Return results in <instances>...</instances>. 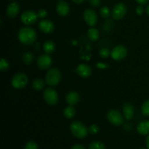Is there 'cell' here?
Listing matches in <instances>:
<instances>
[{"label":"cell","mask_w":149,"mask_h":149,"mask_svg":"<svg viewBox=\"0 0 149 149\" xmlns=\"http://www.w3.org/2000/svg\"><path fill=\"white\" fill-rule=\"evenodd\" d=\"M19 41L25 45H31L36 41V32L30 27H23L19 30L17 33Z\"/></svg>","instance_id":"1"},{"label":"cell","mask_w":149,"mask_h":149,"mask_svg":"<svg viewBox=\"0 0 149 149\" xmlns=\"http://www.w3.org/2000/svg\"><path fill=\"white\" fill-rule=\"evenodd\" d=\"M70 131L74 137L78 139L85 138L88 135V129L79 121H74L70 125Z\"/></svg>","instance_id":"2"},{"label":"cell","mask_w":149,"mask_h":149,"mask_svg":"<svg viewBox=\"0 0 149 149\" xmlns=\"http://www.w3.org/2000/svg\"><path fill=\"white\" fill-rule=\"evenodd\" d=\"M61 80V73L58 68H50L45 77V82L48 86L55 87L58 85Z\"/></svg>","instance_id":"3"},{"label":"cell","mask_w":149,"mask_h":149,"mask_svg":"<svg viewBox=\"0 0 149 149\" xmlns=\"http://www.w3.org/2000/svg\"><path fill=\"white\" fill-rule=\"evenodd\" d=\"M29 82V78L27 76L23 73H19L15 74L14 77L12 78L11 84L15 89H23L26 87Z\"/></svg>","instance_id":"4"},{"label":"cell","mask_w":149,"mask_h":149,"mask_svg":"<svg viewBox=\"0 0 149 149\" xmlns=\"http://www.w3.org/2000/svg\"><path fill=\"white\" fill-rule=\"evenodd\" d=\"M108 121L115 126H120L124 123V117L117 110L111 109L107 113Z\"/></svg>","instance_id":"5"},{"label":"cell","mask_w":149,"mask_h":149,"mask_svg":"<svg viewBox=\"0 0 149 149\" xmlns=\"http://www.w3.org/2000/svg\"><path fill=\"white\" fill-rule=\"evenodd\" d=\"M43 97L46 103L49 106H55L58 102V93L52 87H48L44 91Z\"/></svg>","instance_id":"6"},{"label":"cell","mask_w":149,"mask_h":149,"mask_svg":"<svg viewBox=\"0 0 149 149\" xmlns=\"http://www.w3.org/2000/svg\"><path fill=\"white\" fill-rule=\"evenodd\" d=\"M38 18L39 17H38L37 13L32 10H26V11L23 12L20 16V20H21L22 23L27 26L34 24L37 21Z\"/></svg>","instance_id":"7"},{"label":"cell","mask_w":149,"mask_h":149,"mask_svg":"<svg viewBox=\"0 0 149 149\" xmlns=\"http://www.w3.org/2000/svg\"><path fill=\"white\" fill-rule=\"evenodd\" d=\"M127 11V9L125 4L118 3L113 7V10H112L111 16L114 20H121L126 15Z\"/></svg>","instance_id":"8"},{"label":"cell","mask_w":149,"mask_h":149,"mask_svg":"<svg viewBox=\"0 0 149 149\" xmlns=\"http://www.w3.org/2000/svg\"><path fill=\"white\" fill-rule=\"evenodd\" d=\"M127 55V49L123 45H118L111 50V57L114 61H122Z\"/></svg>","instance_id":"9"},{"label":"cell","mask_w":149,"mask_h":149,"mask_svg":"<svg viewBox=\"0 0 149 149\" xmlns=\"http://www.w3.org/2000/svg\"><path fill=\"white\" fill-rule=\"evenodd\" d=\"M84 21L90 27H93L97 23V15L95 12L92 9H87L83 13Z\"/></svg>","instance_id":"10"},{"label":"cell","mask_w":149,"mask_h":149,"mask_svg":"<svg viewBox=\"0 0 149 149\" xmlns=\"http://www.w3.org/2000/svg\"><path fill=\"white\" fill-rule=\"evenodd\" d=\"M37 65L42 70H47L52 66V59L49 54L40 55L37 59Z\"/></svg>","instance_id":"11"},{"label":"cell","mask_w":149,"mask_h":149,"mask_svg":"<svg viewBox=\"0 0 149 149\" xmlns=\"http://www.w3.org/2000/svg\"><path fill=\"white\" fill-rule=\"evenodd\" d=\"M39 29L45 33H50L55 29V25L49 20H42L39 23Z\"/></svg>","instance_id":"12"},{"label":"cell","mask_w":149,"mask_h":149,"mask_svg":"<svg viewBox=\"0 0 149 149\" xmlns=\"http://www.w3.org/2000/svg\"><path fill=\"white\" fill-rule=\"evenodd\" d=\"M19 12H20V5L17 2L14 1V2L10 3L7 6V10H6V14H7V17H9L10 18H14L18 15Z\"/></svg>","instance_id":"13"},{"label":"cell","mask_w":149,"mask_h":149,"mask_svg":"<svg viewBox=\"0 0 149 149\" xmlns=\"http://www.w3.org/2000/svg\"><path fill=\"white\" fill-rule=\"evenodd\" d=\"M76 72L82 78H87L92 74V69L86 64H80L76 68Z\"/></svg>","instance_id":"14"},{"label":"cell","mask_w":149,"mask_h":149,"mask_svg":"<svg viewBox=\"0 0 149 149\" xmlns=\"http://www.w3.org/2000/svg\"><path fill=\"white\" fill-rule=\"evenodd\" d=\"M57 13L61 17H65L70 12V7L65 1H60L56 6Z\"/></svg>","instance_id":"15"},{"label":"cell","mask_w":149,"mask_h":149,"mask_svg":"<svg viewBox=\"0 0 149 149\" xmlns=\"http://www.w3.org/2000/svg\"><path fill=\"white\" fill-rule=\"evenodd\" d=\"M122 111H123L124 116L127 120H130L134 116V106L130 103H126L124 104L122 107Z\"/></svg>","instance_id":"16"},{"label":"cell","mask_w":149,"mask_h":149,"mask_svg":"<svg viewBox=\"0 0 149 149\" xmlns=\"http://www.w3.org/2000/svg\"><path fill=\"white\" fill-rule=\"evenodd\" d=\"M65 100L69 106H75L79 102L80 96L77 92L71 91L68 93L66 97H65Z\"/></svg>","instance_id":"17"},{"label":"cell","mask_w":149,"mask_h":149,"mask_svg":"<svg viewBox=\"0 0 149 149\" xmlns=\"http://www.w3.org/2000/svg\"><path fill=\"white\" fill-rule=\"evenodd\" d=\"M137 132L141 135L149 134V120H143L140 122L137 126Z\"/></svg>","instance_id":"18"},{"label":"cell","mask_w":149,"mask_h":149,"mask_svg":"<svg viewBox=\"0 0 149 149\" xmlns=\"http://www.w3.org/2000/svg\"><path fill=\"white\" fill-rule=\"evenodd\" d=\"M55 49V45L52 41L48 40L44 43L43 45V50L46 54H52L53 53Z\"/></svg>","instance_id":"19"},{"label":"cell","mask_w":149,"mask_h":149,"mask_svg":"<svg viewBox=\"0 0 149 149\" xmlns=\"http://www.w3.org/2000/svg\"><path fill=\"white\" fill-rule=\"evenodd\" d=\"M87 36H88L89 39L91 41H97L99 39V31L97 29H95V28H90L87 31Z\"/></svg>","instance_id":"20"},{"label":"cell","mask_w":149,"mask_h":149,"mask_svg":"<svg viewBox=\"0 0 149 149\" xmlns=\"http://www.w3.org/2000/svg\"><path fill=\"white\" fill-rule=\"evenodd\" d=\"M63 115L67 119H72L76 115V109L73 107V106H67L64 109Z\"/></svg>","instance_id":"21"},{"label":"cell","mask_w":149,"mask_h":149,"mask_svg":"<svg viewBox=\"0 0 149 149\" xmlns=\"http://www.w3.org/2000/svg\"><path fill=\"white\" fill-rule=\"evenodd\" d=\"M45 81L41 78L35 79L33 81V83H32V87H33V89L36 90H41L45 87Z\"/></svg>","instance_id":"22"},{"label":"cell","mask_w":149,"mask_h":149,"mask_svg":"<svg viewBox=\"0 0 149 149\" xmlns=\"http://www.w3.org/2000/svg\"><path fill=\"white\" fill-rule=\"evenodd\" d=\"M88 149H106V146L100 141H93L90 143Z\"/></svg>","instance_id":"23"},{"label":"cell","mask_w":149,"mask_h":149,"mask_svg":"<svg viewBox=\"0 0 149 149\" xmlns=\"http://www.w3.org/2000/svg\"><path fill=\"white\" fill-rule=\"evenodd\" d=\"M23 61L26 65H31L33 61V55L31 52H26L23 56Z\"/></svg>","instance_id":"24"},{"label":"cell","mask_w":149,"mask_h":149,"mask_svg":"<svg viewBox=\"0 0 149 149\" xmlns=\"http://www.w3.org/2000/svg\"><path fill=\"white\" fill-rule=\"evenodd\" d=\"M100 15L103 18H109L111 15V11L109 7L106 6L102 7L100 10Z\"/></svg>","instance_id":"25"},{"label":"cell","mask_w":149,"mask_h":149,"mask_svg":"<svg viewBox=\"0 0 149 149\" xmlns=\"http://www.w3.org/2000/svg\"><path fill=\"white\" fill-rule=\"evenodd\" d=\"M141 113L143 116H149V100L143 103L141 106Z\"/></svg>","instance_id":"26"},{"label":"cell","mask_w":149,"mask_h":149,"mask_svg":"<svg viewBox=\"0 0 149 149\" xmlns=\"http://www.w3.org/2000/svg\"><path fill=\"white\" fill-rule=\"evenodd\" d=\"M9 68H10V63L8 61L4 58H1V61H0V71H7Z\"/></svg>","instance_id":"27"},{"label":"cell","mask_w":149,"mask_h":149,"mask_svg":"<svg viewBox=\"0 0 149 149\" xmlns=\"http://www.w3.org/2000/svg\"><path fill=\"white\" fill-rule=\"evenodd\" d=\"M111 52L110 51V49L106 47L103 48L99 52L100 56L103 58H108L111 55Z\"/></svg>","instance_id":"28"},{"label":"cell","mask_w":149,"mask_h":149,"mask_svg":"<svg viewBox=\"0 0 149 149\" xmlns=\"http://www.w3.org/2000/svg\"><path fill=\"white\" fill-rule=\"evenodd\" d=\"M99 130H100V127L97 125H92L88 127L89 133L92 134V135H95L99 132Z\"/></svg>","instance_id":"29"},{"label":"cell","mask_w":149,"mask_h":149,"mask_svg":"<svg viewBox=\"0 0 149 149\" xmlns=\"http://www.w3.org/2000/svg\"><path fill=\"white\" fill-rule=\"evenodd\" d=\"M23 149H38V144L33 141H28Z\"/></svg>","instance_id":"30"},{"label":"cell","mask_w":149,"mask_h":149,"mask_svg":"<svg viewBox=\"0 0 149 149\" xmlns=\"http://www.w3.org/2000/svg\"><path fill=\"white\" fill-rule=\"evenodd\" d=\"M38 17H40V18H45L47 15V12L44 9H41L39 10V12L37 13Z\"/></svg>","instance_id":"31"},{"label":"cell","mask_w":149,"mask_h":149,"mask_svg":"<svg viewBox=\"0 0 149 149\" xmlns=\"http://www.w3.org/2000/svg\"><path fill=\"white\" fill-rule=\"evenodd\" d=\"M89 2L93 7H97L100 4V0H89Z\"/></svg>","instance_id":"32"},{"label":"cell","mask_w":149,"mask_h":149,"mask_svg":"<svg viewBox=\"0 0 149 149\" xmlns=\"http://www.w3.org/2000/svg\"><path fill=\"white\" fill-rule=\"evenodd\" d=\"M144 12H145V10H144L143 6L140 5L138 6V7H137L136 13L138 15H142L144 13Z\"/></svg>","instance_id":"33"},{"label":"cell","mask_w":149,"mask_h":149,"mask_svg":"<svg viewBox=\"0 0 149 149\" xmlns=\"http://www.w3.org/2000/svg\"><path fill=\"white\" fill-rule=\"evenodd\" d=\"M71 149H86L85 147L81 144H75L72 146Z\"/></svg>","instance_id":"34"},{"label":"cell","mask_w":149,"mask_h":149,"mask_svg":"<svg viewBox=\"0 0 149 149\" xmlns=\"http://www.w3.org/2000/svg\"><path fill=\"white\" fill-rule=\"evenodd\" d=\"M137 3H138L141 5H144V4H147L148 1V0H135Z\"/></svg>","instance_id":"35"},{"label":"cell","mask_w":149,"mask_h":149,"mask_svg":"<svg viewBox=\"0 0 149 149\" xmlns=\"http://www.w3.org/2000/svg\"><path fill=\"white\" fill-rule=\"evenodd\" d=\"M146 145L147 149H149V135H148L146 140Z\"/></svg>","instance_id":"36"},{"label":"cell","mask_w":149,"mask_h":149,"mask_svg":"<svg viewBox=\"0 0 149 149\" xmlns=\"http://www.w3.org/2000/svg\"><path fill=\"white\" fill-rule=\"evenodd\" d=\"M85 0H73V1H74V3H76V4H81V3H82L83 1H84Z\"/></svg>","instance_id":"37"},{"label":"cell","mask_w":149,"mask_h":149,"mask_svg":"<svg viewBox=\"0 0 149 149\" xmlns=\"http://www.w3.org/2000/svg\"><path fill=\"white\" fill-rule=\"evenodd\" d=\"M146 13L149 15V4L146 7Z\"/></svg>","instance_id":"38"},{"label":"cell","mask_w":149,"mask_h":149,"mask_svg":"<svg viewBox=\"0 0 149 149\" xmlns=\"http://www.w3.org/2000/svg\"><path fill=\"white\" fill-rule=\"evenodd\" d=\"M139 149H146V148H139Z\"/></svg>","instance_id":"39"}]
</instances>
